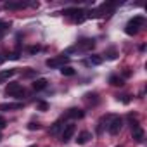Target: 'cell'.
<instances>
[{
  "mask_svg": "<svg viewBox=\"0 0 147 147\" xmlns=\"http://www.w3.org/2000/svg\"><path fill=\"white\" fill-rule=\"evenodd\" d=\"M144 23H145L144 16H137V18H133L131 21H128V24H126V28H125L126 35H130V36L137 35V33H138V30H140V26H142Z\"/></svg>",
  "mask_w": 147,
  "mask_h": 147,
  "instance_id": "cell-1",
  "label": "cell"
},
{
  "mask_svg": "<svg viewBox=\"0 0 147 147\" xmlns=\"http://www.w3.org/2000/svg\"><path fill=\"white\" fill-rule=\"evenodd\" d=\"M5 94L7 95H11V97H16V99H21L26 92H24V88L19 85V83H9L7 87H5Z\"/></svg>",
  "mask_w": 147,
  "mask_h": 147,
  "instance_id": "cell-2",
  "label": "cell"
},
{
  "mask_svg": "<svg viewBox=\"0 0 147 147\" xmlns=\"http://www.w3.org/2000/svg\"><path fill=\"white\" fill-rule=\"evenodd\" d=\"M94 47H95V42H94V40H82V42H78L75 47L67 49V54L76 52V50H90V49H94Z\"/></svg>",
  "mask_w": 147,
  "mask_h": 147,
  "instance_id": "cell-3",
  "label": "cell"
},
{
  "mask_svg": "<svg viewBox=\"0 0 147 147\" xmlns=\"http://www.w3.org/2000/svg\"><path fill=\"white\" fill-rule=\"evenodd\" d=\"M67 61H69V55H64V54H62V55H57V57L47 59V61H45V64H47L49 67H59V66L62 67Z\"/></svg>",
  "mask_w": 147,
  "mask_h": 147,
  "instance_id": "cell-4",
  "label": "cell"
},
{
  "mask_svg": "<svg viewBox=\"0 0 147 147\" xmlns=\"http://www.w3.org/2000/svg\"><path fill=\"white\" fill-rule=\"evenodd\" d=\"M121 128H123V119H121L119 116H116V118L111 119V123H109V126H107V131H109L111 135H118V133L121 131Z\"/></svg>",
  "mask_w": 147,
  "mask_h": 147,
  "instance_id": "cell-5",
  "label": "cell"
},
{
  "mask_svg": "<svg viewBox=\"0 0 147 147\" xmlns=\"http://www.w3.org/2000/svg\"><path fill=\"white\" fill-rule=\"evenodd\" d=\"M75 130H76V126H75V125H66V126L62 128V133H61L62 142L71 140V138H73V135H75Z\"/></svg>",
  "mask_w": 147,
  "mask_h": 147,
  "instance_id": "cell-6",
  "label": "cell"
},
{
  "mask_svg": "<svg viewBox=\"0 0 147 147\" xmlns=\"http://www.w3.org/2000/svg\"><path fill=\"white\" fill-rule=\"evenodd\" d=\"M131 135H133V138H135L137 142H144L145 133H144V130L138 126V123H133V125H131Z\"/></svg>",
  "mask_w": 147,
  "mask_h": 147,
  "instance_id": "cell-7",
  "label": "cell"
},
{
  "mask_svg": "<svg viewBox=\"0 0 147 147\" xmlns=\"http://www.w3.org/2000/svg\"><path fill=\"white\" fill-rule=\"evenodd\" d=\"M85 116V113L82 111V109H76V107H73V109H69L64 116H62V119L64 118H71V119H82Z\"/></svg>",
  "mask_w": 147,
  "mask_h": 147,
  "instance_id": "cell-8",
  "label": "cell"
},
{
  "mask_svg": "<svg viewBox=\"0 0 147 147\" xmlns=\"http://www.w3.org/2000/svg\"><path fill=\"white\" fill-rule=\"evenodd\" d=\"M23 102H5L0 104V111H14V109H21Z\"/></svg>",
  "mask_w": 147,
  "mask_h": 147,
  "instance_id": "cell-9",
  "label": "cell"
},
{
  "mask_svg": "<svg viewBox=\"0 0 147 147\" xmlns=\"http://www.w3.org/2000/svg\"><path fill=\"white\" fill-rule=\"evenodd\" d=\"M30 4H26V2H7L4 7L7 9V11H12V9H24V7H28Z\"/></svg>",
  "mask_w": 147,
  "mask_h": 147,
  "instance_id": "cell-10",
  "label": "cell"
},
{
  "mask_svg": "<svg viewBox=\"0 0 147 147\" xmlns=\"http://www.w3.org/2000/svg\"><path fill=\"white\" fill-rule=\"evenodd\" d=\"M83 64L85 66H99V64H102V57L100 55H90L87 61H83Z\"/></svg>",
  "mask_w": 147,
  "mask_h": 147,
  "instance_id": "cell-11",
  "label": "cell"
},
{
  "mask_svg": "<svg viewBox=\"0 0 147 147\" xmlns=\"http://www.w3.org/2000/svg\"><path fill=\"white\" fill-rule=\"evenodd\" d=\"M90 138H92V133H90V131H82V133L78 135V138H76V144L83 145V144H87Z\"/></svg>",
  "mask_w": 147,
  "mask_h": 147,
  "instance_id": "cell-12",
  "label": "cell"
},
{
  "mask_svg": "<svg viewBox=\"0 0 147 147\" xmlns=\"http://www.w3.org/2000/svg\"><path fill=\"white\" fill-rule=\"evenodd\" d=\"M47 83H49V82H47L45 78H38V80L33 82V88H35L36 92H38V90H43V88L47 87Z\"/></svg>",
  "mask_w": 147,
  "mask_h": 147,
  "instance_id": "cell-13",
  "label": "cell"
},
{
  "mask_svg": "<svg viewBox=\"0 0 147 147\" xmlns=\"http://www.w3.org/2000/svg\"><path fill=\"white\" fill-rule=\"evenodd\" d=\"M109 83H111L113 87H123V85H125V80H123L121 76H116V75H113V76L109 78Z\"/></svg>",
  "mask_w": 147,
  "mask_h": 147,
  "instance_id": "cell-14",
  "label": "cell"
},
{
  "mask_svg": "<svg viewBox=\"0 0 147 147\" xmlns=\"http://www.w3.org/2000/svg\"><path fill=\"white\" fill-rule=\"evenodd\" d=\"M62 128H64V123H62V121H57V123H54V125H52V128H50V135H55V133H59Z\"/></svg>",
  "mask_w": 147,
  "mask_h": 147,
  "instance_id": "cell-15",
  "label": "cell"
},
{
  "mask_svg": "<svg viewBox=\"0 0 147 147\" xmlns=\"http://www.w3.org/2000/svg\"><path fill=\"white\" fill-rule=\"evenodd\" d=\"M14 75H16V69L2 71V73H0V82H2V80H7V78H11V76H14Z\"/></svg>",
  "mask_w": 147,
  "mask_h": 147,
  "instance_id": "cell-16",
  "label": "cell"
},
{
  "mask_svg": "<svg viewBox=\"0 0 147 147\" xmlns=\"http://www.w3.org/2000/svg\"><path fill=\"white\" fill-rule=\"evenodd\" d=\"M61 73H62V75H64V76H73V75H75V73H76V71H75V69H73L71 66H62V67H61Z\"/></svg>",
  "mask_w": 147,
  "mask_h": 147,
  "instance_id": "cell-17",
  "label": "cell"
},
{
  "mask_svg": "<svg viewBox=\"0 0 147 147\" xmlns=\"http://www.w3.org/2000/svg\"><path fill=\"white\" fill-rule=\"evenodd\" d=\"M85 100H87L88 104H97L99 99H97V94H87V95H85Z\"/></svg>",
  "mask_w": 147,
  "mask_h": 147,
  "instance_id": "cell-18",
  "label": "cell"
},
{
  "mask_svg": "<svg viewBox=\"0 0 147 147\" xmlns=\"http://www.w3.org/2000/svg\"><path fill=\"white\" fill-rule=\"evenodd\" d=\"M36 109H40V111H47V109H49V104L43 102V100H40V102L36 104Z\"/></svg>",
  "mask_w": 147,
  "mask_h": 147,
  "instance_id": "cell-19",
  "label": "cell"
},
{
  "mask_svg": "<svg viewBox=\"0 0 147 147\" xmlns=\"http://www.w3.org/2000/svg\"><path fill=\"white\" fill-rule=\"evenodd\" d=\"M35 75H36V71L30 69V71H24V73H23V78H33Z\"/></svg>",
  "mask_w": 147,
  "mask_h": 147,
  "instance_id": "cell-20",
  "label": "cell"
},
{
  "mask_svg": "<svg viewBox=\"0 0 147 147\" xmlns=\"http://www.w3.org/2000/svg\"><path fill=\"white\" fill-rule=\"evenodd\" d=\"M28 130H40V123H35V121H31V123L28 125Z\"/></svg>",
  "mask_w": 147,
  "mask_h": 147,
  "instance_id": "cell-21",
  "label": "cell"
},
{
  "mask_svg": "<svg viewBox=\"0 0 147 147\" xmlns=\"http://www.w3.org/2000/svg\"><path fill=\"white\" fill-rule=\"evenodd\" d=\"M9 26H11V23H7V21H0V31H5Z\"/></svg>",
  "mask_w": 147,
  "mask_h": 147,
  "instance_id": "cell-22",
  "label": "cell"
},
{
  "mask_svg": "<svg viewBox=\"0 0 147 147\" xmlns=\"http://www.w3.org/2000/svg\"><path fill=\"white\" fill-rule=\"evenodd\" d=\"M38 50H40V47H38V45H31V47L28 49V52H30V54H36Z\"/></svg>",
  "mask_w": 147,
  "mask_h": 147,
  "instance_id": "cell-23",
  "label": "cell"
},
{
  "mask_svg": "<svg viewBox=\"0 0 147 147\" xmlns=\"http://www.w3.org/2000/svg\"><path fill=\"white\" fill-rule=\"evenodd\" d=\"M7 57H9V59H12V61H16V59H19V52L16 50V52H12V54H9Z\"/></svg>",
  "mask_w": 147,
  "mask_h": 147,
  "instance_id": "cell-24",
  "label": "cell"
},
{
  "mask_svg": "<svg viewBox=\"0 0 147 147\" xmlns=\"http://www.w3.org/2000/svg\"><path fill=\"white\" fill-rule=\"evenodd\" d=\"M114 57H116V52H114V50H111V52H109V59H114Z\"/></svg>",
  "mask_w": 147,
  "mask_h": 147,
  "instance_id": "cell-25",
  "label": "cell"
},
{
  "mask_svg": "<svg viewBox=\"0 0 147 147\" xmlns=\"http://www.w3.org/2000/svg\"><path fill=\"white\" fill-rule=\"evenodd\" d=\"M4 126H5V121H4V119H0V130H2Z\"/></svg>",
  "mask_w": 147,
  "mask_h": 147,
  "instance_id": "cell-26",
  "label": "cell"
},
{
  "mask_svg": "<svg viewBox=\"0 0 147 147\" xmlns=\"http://www.w3.org/2000/svg\"><path fill=\"white\" fill-rule=\"evenodd\" d=\"M2 62H4V57H2V55H0V64H2Z\"/></svg>",
  "mask_w": 147,
  "mask_h": 147,
  "instance_id": "cell-27",
  "label": "cell"
},
{
  "mask_svg": "<svg viewBox=\"0 0 147 147\" xmlns=\"http://www.w3.org/2000/svg\"><path fill=\"white\" fill-rule=\"evenodd\" d=\"M30 147H36V145H30Z\"/></svg>",
  "mask_w": 147,
  "mask_h": 147,
  "instance_id": "cell-28",
  "label": "cell"
},
{
  "mask_svg": "<svg viewBox=\"0 0 147 147\" xmlns=\"http://www.w3.org/2000/svg\"><path fill=\"white\" fill-rule=\"evenodd\" d=\"M0 140H2V135H0Z\"/></svg>",
  "mask_w": 147,
  "mask_h": 147,
  "instance_id": "cell-29",
  "label": "cell"
},
{
  "mask_svg": "<svg viewBox=\"0 0 147 147\" xmlns=\"http://www.w3.org/2000/svg\"><path fill=\"white\" fill-rule=\"evenodd\" d=\"M118 147H121V145H118Z\"/></svg>",
  "mask_w": 147,
  "mask_h": 147,
  "instance_id": "cell-30",
  "label": "cell"
}]
</instances>
